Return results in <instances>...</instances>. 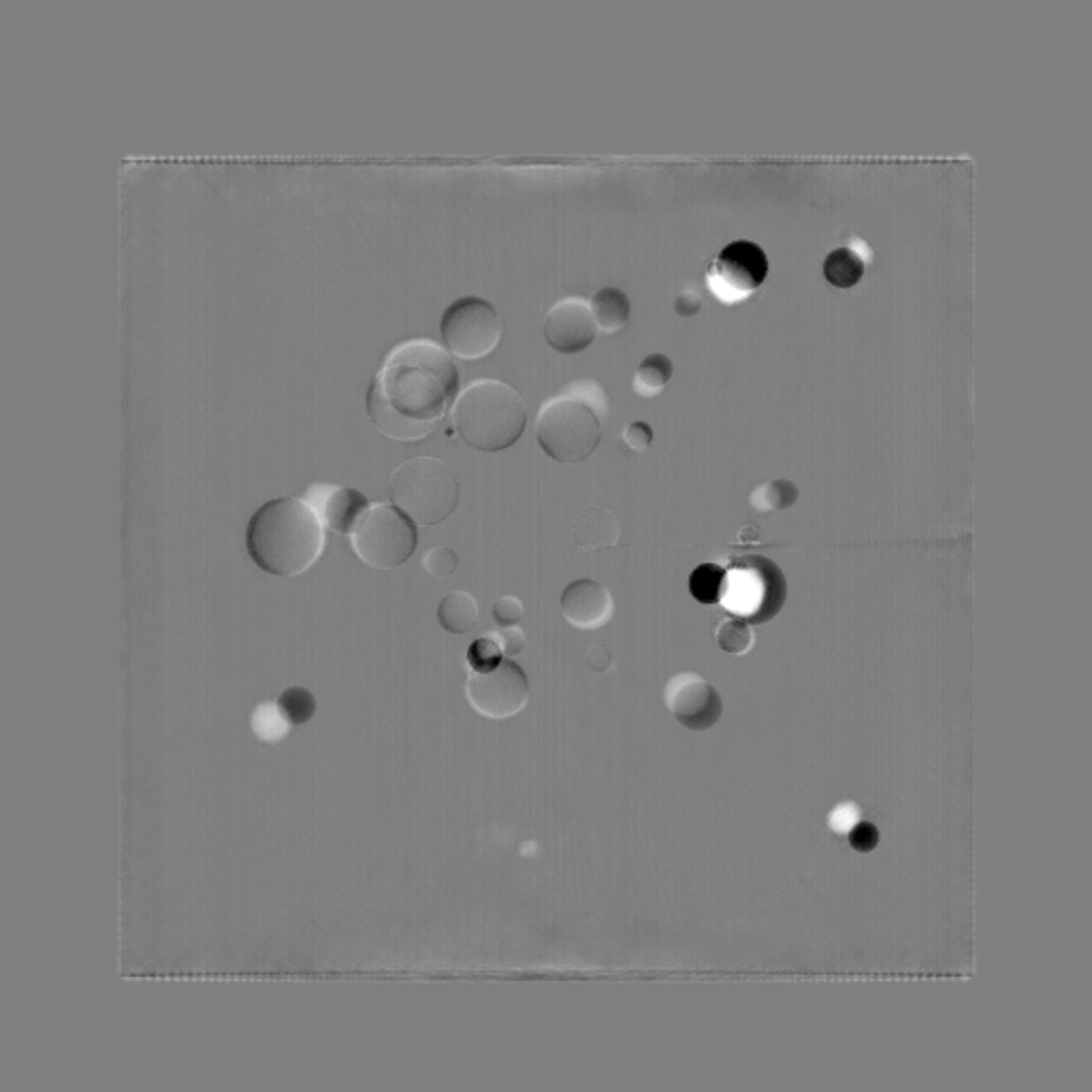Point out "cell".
Here are the masks:
<instances>
[{"instance_id":"obj_2","label":"cell","mask_w":1092,"mask_h":1092,"mask_svg":"<svg viewBox=\"0 0 1092 1092\" xmlns=\"http://www.w3.org/2000/svg\"><path fill=\"white\" fill-rule=\"evenodd\" d=\"M325 521L299 497H277L250 519L246 548L252 561L273 576H299L325 552Z\"/></svg>"},{"instance_id":"obj_19","label":"cell","mask_w":1092,"mask_h":1092,"mask_svg":"<svg viewBox=\"0 0 1092 1092\" xmlns=\"http://www.w3.org/2000/svg\"><path fill=\"white\" fill-rule=\"evenodd\" d=\"M673 378V361L666 354H649L634 374V391L640 398H653L664 391Z\"/></svg>"},{"instance_id":"obj_16","label":"cell","mask_w":1092,"mask_h":1092,"mask_svg":"<svg viewBox=\"0 0 1092 1092\" xmlns=\"http://www.w3.org/2000/svg\"><path fill=\"white\" fill-rule=\"evenodd\" d=\"M589 306H592V314H594L598 329L604 334L621 332L629 323L632 303H629L627 295L616 286H607V288L598 290L592 297Z\"/></svg>"},{"instance_id":"obj_5","label":"cell","mask_w":1092,"mask_h":1092,"mask_svg":"<svg viewBox=\"0 0 1092 1092\" xmlns=\"http://www.w3.org/2000/svg\"><path fill=\"white\" fill-rule=\"evenodd\" d=\"M536 438L552 461L578 464L600 444V418L578 398H552L541 408Z\"/></svg>"},{"instance_id":"obj_23","label":"cell","mask_w":1092,"mask_h":1092,"mask_svg":"<svg viewBox=\"0 0 1092 1092\" xmlns=\"http://www.w3.org/2000/svg\"><path fill=\"white\" fill-rule=\"evenodd\" d=\"M715 638L719 642V647L730 653V655H745L750 653L753 649V642H755V636L751 632L750 623L745 619H739V616H726L717 632H715Z\"/></svg>"},{"instance_id":"obj_13","label":"cell","mask_w":1092,"mask_h":1092,"mask_svg":"<svg viewBox=\"0 0 1092 1092\" xmlns=\"http://www.w3.org/2000/svg\"><path fill=\"white\" fill-rule=\"evenodd\" d=\"M561 611L566 621L576 629L594 632L613 619V596L602 583L594 578H578L563 589Z\"/></svg>"},{"instance_id":"obj_24","label":"cell","mask_w":1092,"mask_h":1092,"mask_svg":"<svg viewBox=\"0 0 1092 1092\" xmlns=\"http://www.w3.org/2000/svg\"><path fill=\"white\" fill-rule=\"evenodd\" d=\"M277 706L292 726H301L314 717L316 698L306 687H288L280 693Z\"/></svg>"},{"instance_id":"obj_7","label":"cell","mask_w":1092,"mask_h":1092,"mask_svg":"<svg viewBox=\"0 0 1092 1092\" xmlns=\"http://www.w3.org/2000/svg\"><path fill=\"white\" fill-rule=\"evenodd\" d=\"M416 528L398 506L376 504L367 510L352 534L356 557L376 570H391L406 563L416 550Z\"/></svg>"},{"instance_id":"obj_6","label":"cell","mask_w":1092,"mask_h":1092,"mask_svg":"<svg viewBox=\"0 0 1092 1092\" xmlns=\"http://www.w3.org/2000/svg\"><path fill=\"white\" fill-rule=\"evenodd\" d=\"M788 596L783 572L766 557H745L734 563L732 578L726 574L722 602L750 623H766L781 611Z\"/></svg>"},{"instance_id":"obj_28","label":"cell","mask_w":1092,"mask_h":1092,"mask_svg":"<svg viewBox=\"0 0 1092 1092\" xmlns=\"http://www.w3.org/2000/svg\"><path fill=\"white\" fill-rule=\"evenodd\" d=\"M849 843L856 851H862V854L871 851L880 843V830L869 821H860L849 830Z\"/></svg>"},{"instance_id":"obj_26","label":"cell","mask_w":1092,"mask_h":1092,"mask_svg":"<svg viewBox=\"0 0 1092 1092\" xmlns=\"http://www.w3.org/2000/svg\"><path fill=\"white\" fill-rule=\"evenodd\" d=\"M457 566H459L457 552L446 546H435V548L427 550L422 557V568L435 578L451 576L457 570Z\"/></svg>"},{"instance_id":"obj_21","label":"cell","mask_w":1092,"mask_h":1092,"mask_svg":"<svg viewBox=\"0 0 1092 1092\" xmlns=\"http://www.w3.org/2000/svg\"><path fill=\"white\" fill-rule=\"evenodd\" d=\"M796 499H798V486L792 480L777 478L757 486L750 502L757 512H777L790 508Z\"/></svg>"},{"instance_id":"obj_27","label":"cell","mask_w":1092,"mask_h":1092,"mask_svg":"<svg viewBox=\"0 0 1092 1092\" xmlns=\"http://www.w3.org/2000/svg\"><path fill=\"white\" fill-rule=\"evenodd\" d=\"M523 602L517 598V596H504L495 602L493 607V619L499 627H510V625H519V621L523 619Z\"/></svg>"},{"instance_id":"obj_31","label":"cell","mask_w":1092,"mask_h":1092,"mask_svg":"<svg viewBox=\"0 0 1092 1092\" xmlns=\"http://www.w3.org/2000/svg\"><path fill=\"white\" fill-rule=\"evenodd\" d=\"M860 819V814L854 805H841L830 814V826L836 832H849Z\"/></svg>"},{"instance_id":"obj_12","label":"cell","mask_w":1092,"mask_h":1092,"mask_svg":"<svg viewBox=\"0 0 1092 1092\" xmlns=\"http://www.w3.org/2000/svg\"><path fill=\"white\" fill-rule=\"evenodd\" d=\"M598 336V325L592 306L583 297H566L557 301L545 321V338L550 348L561 354H578L592 346Z\"/></svg>"},{"instance_id":"obj_8","label":"cell","mask_w":1092,"mask_h":1092,"mask_svg":"<svg viewBox=\"0 0 1092 1092\" xmlns=\"http://www.w3.org/2000/svg\"><path fill=\"white\" fill-rule=\"evenodd\" d=\"M440 334L455 356L478 361L491 354L502 340V318L493 303L468 295L444 310Z\"/></svg>"},{"instance_id":"obj_25","label":"cell","mask_w":1092,"mask_h":1092,"mask_svg":"<svg viewBox=\"0 0 1092 1092\" xmlns=\"http://www.w3.org/2000/svg\"><path fill=\"white\" fill-rule=\"evenodd\" d=\"M466 660L472 673H489L504 662V651L495 636H482L470 645Z\"/></svg>"},{"instance_id":"obj_15","label":"cell","mask_w":1092,"mask_h":1092,"mask_svg":"<svg viewBox=\"0 0 1092 1092\" xmlns=\"http://www.w3.org/2000/svg\"><path fill=\"white\" fill-rule=\"evenodd\" d=\"M572 532H574L576 545L581 546L583 550L600 552V550H607V548L616 545L619 521L611 510H607L602 506H594L574 519Z\"/></svg>"},{"instance_id":"obj_10","label":"cell","mask_w":1092,"mask_h":1092,"mask_svg":"<svg viewBox=\"0 0 1092 1092\" xmlns=\"http://www.w3.org/2000/svg\"><path fill=\"white\" fill-rule=\"evenodd\" d=\"M768 275L766 252L748 239L728 244L711 263L706 282L715 297L739 303L751 297Z\"/></svg>"},{"instance_id":"obj_14","label":"cell","mask_w":1092,"mask_h":1092,"mask_svg":"<svg viewBox=\"0 0 1092 1092\" xmlns=\"http://www.w3.org/2000/svg\"><path fill=\"white\" fill-rule=\"evenodd\" d=\"M325 525L338 534H354L359 523L369 510L367 497L356 489H329L318 504H314Z\"/></svg>"},{"instance_id":"obj_17","label":"cell","mask_w":1092,"mask_h":1092,"mask_svg":"<svg viewBox=\"0 0 1092 1092\" xmlns=\"http://www.w3.org/2000/svg\"><path fill=\"white\" fill-rule=\"evenodd\" d=\"M438 621L451 634H466L480 621V607L466 592H451L438 607Z\"/></svg>"},{"instance_id":"obj_1","label":"cell","mask_w":1092,"mask_h":1092,"mask_svg":"<svg viewBox=\"0 0 1092 1092\" xmlns=\"http://www.w3.org/2000/svg\"><path fill=\"white\" fill-rule=\"evenodd\" d=\"M459 391V372L444 346L408 340L395 346L367 391V412L380 433L398 442L427 438Z\"/></svg>"},{"instance_id":"obj_30","label":"cell","mask_w":1092,"mask_h":1092,"mask_svg":"<svg viewBox=\"0 0 1092 1092\" xmlns=\"http://www.w3.org/2000/svg\"><path fill=\"white\" fill-rule=\"evenodd\" d=\"M623 440H625V444H627L629 448H634V451H645V448L651 444V440H653V429H651V425H647V422H642V420L629 422V425L625 427V431H623Z\"/></svg>"},{"instance_id":"obj_11","label":"cell","mask_w":1092,"mask_h":1092,"mask_svg":"<svg viewBox=\"0 0 1092 1092\" xmlns=\"http://www.w3.org/2000/svg\"><path fill=\"white\" fill-rule=\"evenodd\" d=\"M664 702L671 715L693 732H704L722 719L719 691L696 673H679L666 682Z\"/></svg>"},{"instance_id":"obj_3","label":"cell","mask_w":1092,"mask_h":1092,"mask_svg":"<svg viewBox=\"0 0 1092 1092\" xmlns=\"http://www.w3.org/2000/svg\"><path fill=\"white\" fill-rule=\"evenodd\" d=\"M453 427L478 451L510 448L528 427V406L502 380H474L453 406Z\"/></svg>"},{"instance_id":"obj_18","label":"cell","mask_w":1092,"mask_h":1092,"mask_svg":"<svg viewBox=\"0 0 1092 1092\" xmlns=\"http://www.w3.org/2000/svg\"><path fill=\"white\" fill-rule=\"evenodd\" d=\"M864 261L851 248H836L823 261V275L836 288H851L864 275Z\"/></svg>"},{"instance_id":"obj_4","label":"cell","mask_w":1092,"mask_h":1092,"mask_svg":"<svg viewBox=\"0 0 1092 1092\" xmlns=\"http://www.w3.org/2000/svg\"><path fill=\"white\" fill-rule=\"evenodd\" d=\"M393 506L418 525H435L459 504L461 486L453 468L435 457H414L389 480Z\"/></svg>"},{"instance_id":"obj_29","label":"cell","mask_w":1092,"mask_h":1092,"mask_svg":"<svg viewBox=\"0 0 1092 1092\" xmlns=\"http://www.w3.org/2000/svg\"><path fill=\"white\" fill-rule=\"evenodd\" d=\"M493 636L497 638L504 655H508V658H515V655H519L525 649V634H523V629L519 625L499 627Z\"/></svg>"},{"instance_id":"obj_32","label":"cell","mask_w":1092,"mask_h":1092,"mask_svg":"<svg viewBox=\"0 0 1092 1092\" xmlns=\"http://www.w3.org/2000/svg\"><path fill=\"white\" fill-rule=\"evenodd\" d=\"M700 308H702L700 297L693 290H682L681 295L677 297V301H675V310L681 316H693V314L700 312Z\"/></svg>"},{"instance_id":"obj_20","label":"cell","mask_w":1092,"mask_h":1092,"mask_svg":"<svg viewBox=\"0 0 1092 1092\" xmlns=\"http://www.w3.org/2000/svg\"><path fill=\"white\" fill-rule=\"evenodd\" d=\"M726 570L717 563L698 566L689 576V592L700 604H719L726 587Z\"/></svg>"},{"instance_id":"obj_9","label":"cell","mask_w":1092,"mask_h":1092,"mask_svg":"<svg viewBox=\"0 0 1092 1092\" xmlns=\"http://www.w3.org/2000/svg\"><path fill=\"white\" fill-rule=\"evenodd\" d=\"M466 696L472 708L486 719H508L519 715L530 700V681L523 668L504 660L489 673H468Z\"/></svg>"},{"instance_id":"obj_22","label":"cell","mask_w":1092,"mask_h":1092,"mask_svg":"<svg viewBox=\"0 0 1092 1092\" xmlns=\"http://www.w3.org/2000/svg\"><path fill=\"white\" fill-rule=\"evenodd\" d=\"M290 722L284 717L277 704L263 702L255 708L250 717V728L255 737L263 743H280L290 734Z\"/></svg>"}]
</instances>
